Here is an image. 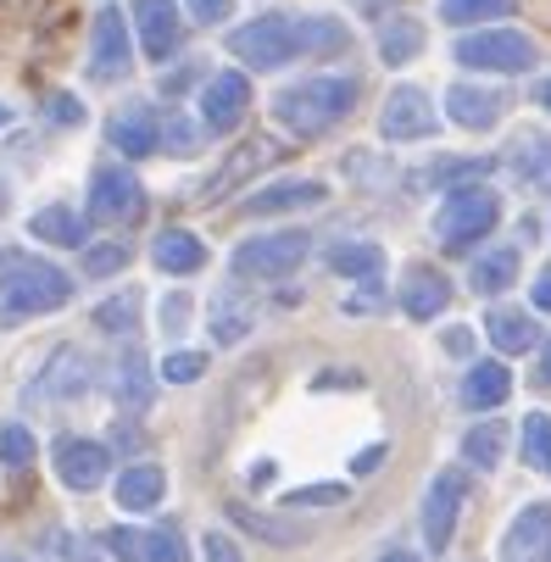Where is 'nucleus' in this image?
Masks as SVG:
<instances>
[{
	"label": "nucleus",
	"instance_id": "19",
	"mask_svg": "<svg viewBox=\"0 0 551 562\" xmlns=\"http://www.w3.org/2000/svg\"><path fill=\"white\" fill-rule=\"evenodd\" d=\"M396 301H402V312L407 317H418V324H429V317H440L446 306H451V284H446V273L440 268H407V279H402V290H396Z\"/></svg>",
	"mask_w": 551,
	"mask_h": 562
},
{
	"label": "nucleus",
	"instance_id": "32",
	"mask_svg": "<svg viewBox=\"0 0 551 562\" xmlns=\"http://www.w3.org/2000/svg\"><path fill=\"white\" fill-rule=\"evenodd\" d=\"M462 451H468V462H474V468H496V462H502V451H507V429H502V424H480V429H468Z\"/></svg>",
	"mask_w": 551,
	"mask_h": 562
},
{
	"label": "nucleus",
	"instance_id": "14",
	"mask_svg": "<svg viewBox=\"0 0 551 562\" xmlns=\"http://www.w3.org/2000/svg\"><path fill=\"white\" fill-rule=\"evenodd\" d=\"M279 162V145L273 139H246V145H234L228 156H223V168L201 184V201H223L228 190H240L251 173H262V168H273Z\"/></svg>",
	"mask_w": 551,
	"mask_h": 562
},
{
	"label": "nucleus",
	"instance_id": "12",
	"mask_svg": "<svg viewBox=\"0 0 551 562\" xmlns=\"http://www.w3.org/2000/svg\"><path fill=\"white\" fill-rule=\"evenodd\" d=\"M145 212V190L123 168H95L90 173V217L95 223H134Z\"/></svg>",
	"mask_w": 551,
	"mask_h": 562
},
{
	"label": "nucleus",
	"instance_id": "40",
	"mask_svg": "<svg viewBox=\"0 0 551 562\" xmlns=\"http://www.w3.org/2000/svg\"><path fill=\"white\" fill-rule=\"evenodd\" d=\"M150 562H190V546L179 529H150Z\"/></svg>",
	"mask_w": 551,
	"mask_h": 562
},
{
	"label": "nucleus",
	"instance_id": "46",
	"mask_svg": "<svg viewBox=\"0 0 551 562\" xmlns=\"http://www.w3.org/2000/svg\"><path fill=\"white\" fill-rule=\"evenodd\" d=\"M206 557H212V562H246L240 546H234L228 535H206Z\"/></svg>",
	"mask_w": 551,
	"mask_h": 562
},
{
	"label": "nucleus",
	"instance_id": "44",
	"mask_svg": "<svg viewBox=\"0 0 551 562\" xmlns=\"http://www.w3.org/2000/svg\"><path fill=\"white\" fill-rule=\"evenodd\" d=\"M184 324H190V301H184V295H168V301H162V329L179 335Z\"/></svg>",
	"mask_w": 551,
	"mask_h": 562
},
{
	"label": "nucleus",
	"instance_id": "5",
	"mask_svg": "<svg viewBox=\"0 0 551 562\" xmlns=\"http://www.w3.org/2000/svg\"><path fill=\"white\" fill-rule=\"evenodd\" d=\"M457 61L480 72H529L540 61V45L518 29H480L457 40Z\"/></svg>",
	"mask_w": 551,
	"mask_h": 562
},
{
	"label": "nucleus",
	"instance_id": "21",
	"mask_svg": "<svg viewBox=\"0 0 551 562\" xmlns=\"http://www.w3.org/2000/svg\"><path fill=\"white\" fill-rule=\"evenodd\" d=\"M150 262L162 268V273H173V279H190V273H201L206 268V246L195 234H184V228H162L150 239Z\"/></svg>",
	"mask_w": 551,
	"mask_h": 562
},
{
	"label": "nucleus",
	"instance_id": "52",
	"mask_svg": "<svg viewBox=\"0 0 551 562\" xmlns=\"http://www.w3.org/2000/svg\"><path fill=\"white\" fill-rule=\"evenodd\" d=\"M540 379L551 384V346H546V362H540Z\"/></svg>",
	"mask_w": 551,
	"mask_h": 562
},
{
	"label": "nucleus",
	"instance_id": "20",
	"mask_svg": "<svg viewBox=\"0 0 551 562\" xmlns=\"http://www.w3.org/2000/svg\"><path fill=\"white\" fill-rule=\"evenodd\" d=\"M329 190L318 179H284V184H268L257 195H246V217H273V212H306V206H324Z\"/></svg>",
	"mask_w": 551,
	"mask_h": 562
},
{
	"label": "nucleus",
	"instance_id": "17",
	"mask_svg": "<svg viewBox=\"0 0 551 562\" xmlns=\"http://www.w3.org/2000/svg\"><path fill=\"white\" fill-rule=\"evenodd\" d=\"M507 112V90H491V85H451L446 90V117L457 128H496Z\"/></svg>",
	"mask_w": 551,
	"mask_h": 562
},
{
	"label": "nucleus",
	"instance_id": "8",
	"mask_svg": "<svg viewBox=\"0 0 551 562\" xmlns=\"http://www.w3.org/2000/svg\"><path fill=\"white\" fill-rule=\"evenodd\" d=\"M50 462H56V479H61L67 491H78V496L101 491V479L112 473V451L101 440H85V435H61L56 451H50Z\"/></svg>",
	"mask_w": 551,
	"mask_h": 562
},
{
	"label": "nucleus",
	"instance_id": "15",
	"mask_svg": "<svg viewBox=\"0 0 551 562\" xmlns=\"http://www.w3.org/2000/svg\"><path fill=\"white\" fill-rule=\"evenodd\" d=\"M251 106V85H246V72H212L206 78V90H201V123L228 134V128H240Z\"/></svg>",
	"mask_w": 551,
	"mask_h": 562
},
{
	"label": "nucleus",
	"instance_id": "42",
	"mask_svg": "<svg viewBox=\"0 0 551 562\" xmlns=\"http://www.w3.org/2000/svg\"><path fill=\"white\" fill-rule=\"evenodd\" d=\"M346 502V485H306L290 496V507H340Z\"/></svg>",
	"mask_w": 551,
	"mask_h": 562
},
{
	"label": "nucleus",
	"instance_id": "57",
	"mask_svg": "<svg viewBox=\"0 0 551 562\" xmlns=\"http://www.w3.org/2000/svg\"><path fill=\"white\" fill-rule=\"evenodd\" d=\"M0 123H7V106H0Z\"/></svg>",
	"mask_w": 551,
	"mask_h": 562
},
{
	"label": "nucleus",
	"instance_id": "23",
	"mask_svg": "<svg viewBox=\"0 0 551 562\" xmlns=\"http://www.w3.org/2000/svg\"><path fill=\"white\" fill-rule=\"evenodd\" d=\"M507 395H513V373H507L502 362H480V368H468V379H462V407H474V413H496Z\"/></svg>",
	"mask_w": 551,
	"mask_h": 562
},
{
	"label": "nucleus",
	"instance_id": "49",
	"mask_svg": "<svg viewBox=\"0 0 551 562\" xmlns=\"http://www.w3.org/2000/svg\"><path fill=\"white\" fill-rule=\"evenodd\" d=\"M535 306H540V312H551V273H546V279H535Z\"/></svg>",
	"mask_w": 551,
	"mask_h": 562
},
{
	"label": "nucleus",
	"instance_id": "43",
	"mask_svg": "<svg viewBox=\"0 0 551 562\" xmlns=\"http://www.w3.org/2000/svg\"><path fill=\"white\" fill-rule=\"evenodd\" d=\"M234 518H240V524H251V529H262V535H268V540H279V546L301 540V529H295V524H268V518H257V513H246V507L234 513Z\"/></svg>",
	"mask_w": 551,
	"mask_h": 562
},
{
	"label": "nucleus",
	"instance_id": "54",
	"mask_svg": "<svg viewBox=\"0 0 551 562\" xmlns=\"http://www.w3.org/2000/svg\"><path fill=\"white\" fill-rule=\"evenodd\" d=\"M7 206H12V190H7V184H0V212H7Z\"/></svg>",
	"mask_w": 551,
	"mask_h": 562
},
{
	"label": "nucleus",
	"instance_id": "51",
	"mask_svg": "<svg viewBox=\"0 0 551 562\" xmlns=\"http://www.w3.org/2000/svg\"><path fill=\"white\" fill-rule=\"evenodd\" d=\"M379 562H418V551H384Z\"/></svg>",
	"mask_w": 551,
	"mask_h": 562
},
{
	"label": "nucleus",
	"instance_id": "9",
	"mask_svg": "<svg viewBox=\"0 0 551 562\" xmlns=\"http://www.w3.org/2000/svg\"><path fill=\"white\" fill-rule=\"evenodd\" d=\"M134 67V40H128V23L117 7H101L95 12V29H90V78L95 85H112Z\"/></svg>",
	"mask_w": 551,
	"mask_h": 562
},
{
	"label": "nucleus",
	"instance_id": "30",
	"mask_svg": "<svg viewBox=\"0 0 551 562\" xmlns=\"http://www.w3.org/2000/svg\"><path fill=\"white\" fill-rule=\"evenodd\" d=\"M329 268L340 273V279H373L379 268H384V251L379 246H357V239H346V246H329Z\"/></svg>",
	"mask_w": 551,
	"mask_h": 562
},
{
	"label": "nucleus",
	"instance_id": "26",
	"mask_svg": "<svg viewBox=\"0 0 551 562\" xmlns=\"http://www.w3.org/2000/svg\"><path fill=\"white\" fill-rule=\"evenodd\" d=\"M413 56H424V23L418 18H384L379 23V61L407 67Z\"/></svg>",
	"mask_w": 551,
	"mask_h": 562
},
{
	"label": "nucleus",
	"instance_id": "31",
	"mask_svg": "<svg viewBox=\"0 0 551 562\" xmlns=\"http://www.w3.org/2000/svg\"><path fill=\"white\" fill-rule=\"evenodd\" d=\"M513 279H518V251H513V246L485 251V257L474 262V290H480V295H502Z\"/></svg>",
	"mask_w": 551,
	"mask_h": 562
},
{
	"label": "nucleus",
	"instance_id": "6",
	"mask_svg": "<svg viewBox=\"0 0 551 562\" xmlns=\"http://www.w3.org/2000/svg\"><path fill=\"white\" fill-rule=\"evenodd\" d=\"M306 251H312V239L301 228L257 234V239H246V246L234 251V273L240 279H284V273H295L306 262Z\"/></svg>",
	"mask_w": 551,
	"mask_h": 562
},
{
	"label": "nucleus",
	"instance_id": "53",
	"mask_svg": "<svg viewBox=\"0 0 551 562\" xmlns=\"http://www.w3.org/2000/svg\"><path fill=\"white\" fill-rule=\"evenodd\" d=\"M357 7H362V12H379V7H384V0H357Z\"/></svg>",
	"mask_w": 551,
	"mask_h": 562
},
{
	"label": "nucleus",
	"instance_id": "55",
	"mask_svg": "<svg viewBox=\"0 0 551 562\" xmlns=\"http://www.w3.org/2000/svg\"><path fill=\"white\" fill-rule=\"evenodd\" d=\"M0 562H29V557H0Z\"/></svg>",
	"mask_w": 551,
	"mask_h": 562
},
{
	"label": "nucleus",
	"instance_id": "48",
	"mask_svg": "<svg viewBox=\"0 0 551 562\" xmlns=\"http://www.w3.org/2000/svg\"><path fill=\"white\" fill-rule=\"evenodd\" d=\"M446 351L451 357H468V351H474V335H468V329H446Z\"/></svg>",
	"mask_w": 551,
	"mask_h": 562
},
{
	"label": "nucleus",
	"instance_id": "50",
	"mask_svg": "<svg viewBox=\"0 0 551 562\" xmlns=\"http://www.w3.org/2000/svg\"><path fill=\"white\" fill-rule=\"evenodd\" d=\"M535 101H540V106L551 112V78H540V90H535Z\"/></svg>",
	"mask_w": 551,
	"mask_h": 562
},
{
	"label": "nucleus",
	"instance_id": "18",
	"mask_svg": "<svg viewBox=\"0 0 551 562\" xmlns=\"http://www.w3.org/2000/svg\"><path fill=\"white\" fill-rule=\"evenodd\" d=\"M546 551H551V507L535 502V507H524V513L507 524V535H502V562H535V557H546Z\"/></svg>",
	"mask_w": 551,
	"mask_h": 562
},
{
	"label": "nucleus",
	"instance_id": "36",
	"mask_svg": "<svg viewBox=\"0 0 551 562\" xmlns=\"http://www.w3.org/2000/svg\"><path fill=\"white\" fill-rule=\"evenodd\" d=\"M0 462H7V468H29V462H34V435H29L23 424L0 429Z\"/></svg>",
	"mask_w": 551,
	"mask_h": 562
},
{
	"label": "nucleus",
	"instance_id": "25",
	"mask_svg": "<svg viewBox=\"0 0 551 562\" xmlns=\"http://www.w3.org/2000/svg\"><path fill=\"white\" fill-rule=\"evenodd\" d=\"M485 329H491V340H496L502 357H524V351H535V340H540L535 317H529V312H513V306H496V312L485 317Z\"/></svg>",
	"mask_w": 551,
	"mask_h": 562
},
{
	"label": "nucleus",
	"instance_id": "27",
	"mask_svg": "<svg viewBox=\"0 0 551 562\" xmlns=\"http://www.w3.org/2000/svg\"><path fill=\"white\" fill-rule=\"evenodd\" d=\"M29 228H34V239H45V246H85V234H90L72 206H40Z\"/></svg>",
	"mask_w": 551,
	"mask_h": 562
},
{
	"label": "nucleus",
	"instance_id": "37",
	"mask_svg": "<svg viewBox=\"0 0 551 562\" xmlns=\"http://www.w3.org/2000/svg\"><path fill=\"white\" fill-rule=\"evenodd\" d=\"M162 145H168L173 156H195V150H201V123L168 117V123H162Z\"/></svg>",
	"mask_w": 551,
	"mask_h": 562
},
{
	"label": "nucleus",
	"instance_id": "3",
	"mask_svg": "<svg viewBox=\"0 0 551 562\" xmlns=\"http://www.w3.org/2000/svg\"><path fill=\"white\" fill-rule=\"evenodd\" d=\"M496 223H502V195H496L491 184H462V190H451V195L440 201V212H435V239L457 251V246H474V239H485Z\"/></svg>",
	"mask_w": 551,
	"mask_h": 562
},
{
	"label": "nucleus",
	"instance_id": "22",
	"mask_svg": "<svg viewBox=\"0 0 551 562\" xmlns=\"http://www.w3.org/2000/svg\"><path fill=\"white\" fill-rule=\"evenodd\" d=\"M162 496H168V473L156 462H134L117 473V507L123 513H150V507H162Z\"/></svg>",
	"mask_w": 551,
	"mask_h": 562
},
{
	"label": "nucleus",
	"instance_id": "47",
	"mask_svg": "<svg viewBox=\"0 0 551 562\" xmlns=\"http://www.w3.org/2000/svg\"><path fill=\"white\" fill-rule=\"evenodd\" d=\"M50 117H56V123H78L85 112H78V101H72V95H56V101H50Z\"/></svg>",
	"mask_w": 551,
	"mask_h": 562
},
{
	"label": "nucleus",
	"instance_id": "11",
	"mask_svg": "<svg viewBox=\"0 0 551 562\" xmlns=\"http://www.w3.org/2000/svg\"><path fill=\"white\" fill-rule=\"evenodd\" d=\"M134 45L150 61H168L184 45V18L179 0H134Z\"/></svg>",
	"mask_w": 551,
	"mask_h": 562
},
{
	"label": "nucleus",
	"instance_id": "35",
	"mask_svg": "<svg viewBox=\"0 0 551 562\" xmlns=\"http://www.w3.org/2000/svg\"><path fill=\"white\" fill-rule=\"evenodd\" d=\"M106 551L123 562H150V529H106Z\"/></svg>",
	"mask_w": 551,
	"mask_h": 562
},
{
	"label": "nucleus",
	"instance_id": "28",
	"mask_svg": "<svg viewBox=\"0 0 551 562\" xmlns=\"http://www.w3.org/2000/svg\"><path fill=\"white\" fill-rule=\"evenodd\" d=\"M112 384H117V401H123V407H134V413L150 407V368H145L139 351H123V357H117Z\"/></svg>",
	"mask_w": 551,
	"mask_h": 562
},
{
	"label": "nucleus",
	"instance_id": "4",
	"mask_svg": "<svg viewBox=\"0 0 551 562\" xmlns=\"http://www.w3.org/2000/svg\"><path fill=\"white\" fill-rule=\"evenodd\" d=\"M228 50L240 56L246 67H257V72H273V67L301 56V18H284V12L251 18V23H240L228 34Z\"/></svg>",
	"mask_w": 551,
	"mask_h": 562
},
{
	"label": "nucleus",
	"instance_id": "16",
	"mask_svg": "<svg viewBox=\"0 0 551 562\" xmlns=\"http://www.w3.org/2000/svg\"><path fill=\"white\" fill-rule=\"evenodd\" d=\"M106 139L123 150V156H150L156 145H162V123H156V112L145 101H123L112 117H106Z\"/></svg>",
	"mask_w": 551,
	"mask_h": 562
},
{
	"label": "nucleus",
	"instance_id": "13",
	"mask_svg": "<svg viewBox=\"0 0 551 562\" xmlns=\"http://www.w3.org/2000/svg\"><path fill=\"white\" fill-rule=\"evenodd\" d=\"M462 496H468V485H462V473H457V468L435 473V485L424 491V546H429V551H446V546H451V535H457V513H462Z\"/></svg>",
	"mask_w": 551,
	"mask_h": 562
},
{
	"label": "nucleus",
	"instance_id": "10",
	"mask_svg": "<svg viewBox=\"0 0 551 562\" xmlns=\"http://www.w3.org/2000/svg\"><path fill=\"white\" fill-rule=\"evenodd\" d=\"M379 134L390 145H407V139H429L435 134V101L418 85L390 90V101L379 106Z\"/></svg>",
	"mask_w": 551,
	"mask_h": 562
},
{
	"label": "nucleus",
	"instance_id": "24",
	"mask_svg": "<svg viewBox=\"0 0 551 562\" xmlns=\"http://www.w3.org/2000/svg\"><path fill=\"white\" fill-rule=\"evenodd\" d=\"M507 168H513L529 190H551V134H524V139H513Z\"/></svg>",
	"mask_w": 551,
	"mask_h": 562
},
{
	"label": "nucleus",
	"instance_id": "7",
	"mask_svg": "<svg viewBox=\"0 0 551 562\" xmlns=\"http://www.w3.org/2000/svg\"><path fill=\"white\" fill-rule=\"evenodd\" d=\"M90 379H95V368H90L85 351H78V346H56V351L45 357V373L34 379L29 401H34V407H61V401H78V395H85Z\"/></svg>",
	"mask_w": 551,
	"mask_h": 562
},
{
	"label": "nucleus",
	"instance_id": "56",
	"mask_svg": "<svg viewBox=\"0 0 551 562\" xmlns=\"http://www.w3.org/2000/svg\"><path fill=\"white\" fill-rule=\"evenodd\" d=\"M546 473H551V451H546Z\"/></svg>",
	"mask_w": 551,
	"mask_h": 562
},
{
	"label": "nucleus",
	"instance_id": "34",
	"mask_svg": "<svg viewBox=\"0 0 551 562\" xmlns=\"http://www.w3.org/2000/svg\"><path fill=\"white\" fill-rule=\"evenodd\" d=\"M134 317H139V290H123V295H112V301H101V306H95V324H101L106 335L134 329Z\"/></svg>",
	"mask_w": 551,
	"mask_h": 562
},
{
	"label": "nucleus",
	"instance_id": "45",
	"mask_svg": "<svg viewBox=\"0 0 551 562\" xmlns=\"http://www.w3.org/2000/svg\"><path fill=\"white\" fill-rule=\"evenodd\" d=\"M228 7H234V0H190V18L195 23H223Z\"/></svg>",
	"mask_w": 551,
	"mask_h": 562
},
{
	"label": "nucleus",
	"instance_id": "1",
	"mask_svg": "<svg viewBox=\"0 0 551 562\" xmlns=\"http://www.w3.org/2000/svg\"><path fill=\"white\" fill-rule=\"evenodd\" d=\"M357 95H362L357 78H301V85L273 95V123L301 134V139H312V134L335 128L357 106Z\"/></svg>",
	"mask_w": 551,
	"mask_h": 562
},
{
	"label": "nucleus",
	"instance_id": "2",
	"mask_svg": "<svg viewBox=\"0 0 551 562\" xmlns=\"http://www.w3.org/2000/svg\"><path fill=\"white\" fill-rule=\"evenodd\" d=\"M72 301V279L50 262H12L0 273V329H18L40 312H61Z\"/></svg>",
	"mask_w": 551,
	"mask_h": 562
},
{
	"label": "nucleus",
	"instance_id": "33",
	"mask_svg": "<svg viewBox=\"0 0 551 562\" xmlns=\"http://www.w3.org/2000/svg\"><path fill=\"white\" fill-rule=\"evenodd\" d=\"M513 0H440V18L446 23H491V18H507Z\"/></svg>",
	"mask_w": 551,
	"mask_h": 562
},
{
	"label": "nucleus",
	"instance_id": "38",
	"mask_svg": "<svg viewBox=\"0 0 551 562\" xmlns=\"http://www.w3.org/2000/svg\"><path fill=\"white\" fill-rule=\"evenodd\" d=\"M128 268V251L123 246H90L85 251V273L90 279H112V273H123Z\"/></svg>",
	"mask_w": 551,
	"mask_h": 562
},
{
	"label": "nucleus",
	"instance_id": "41",
	"mask_svg": "<svg viewBox=\"0 0 551 562\" xmlns=\"http://www.w3.org/2000/svg\"><path fill=\"white\" fill-rule=\"evenodd\" d=\"M524 440H529V462L546 468V451H551V418H546V413H529V418H524Z\"/></svg>",
	"mask_w": 551,
	"mask_h": 562
},
{
	"label": "nucleus",
	"instance_id": "39",
	"mask_svg": "<svg viewBox=\"0 0 551 562\" xmlns=\"http://www.w3.org/2000/svg\"><path fill=\"white\" fill-rule=\"evenodd\" d=\"M201 373H206V357H201V351H173V357L162 362V379H168V384H195Z\"/></svg>",
	"mask_w": 551,
	"mask_h": 562
},
{
	"label": "nucleus",
	"instance_id": "29",
	"mask_svg": "<svg viewBox=\"0 0 551 562\" xmlns=\"http://www.w3.org/2000/svg\"><path fill=\"white\" fill-rule=\"evenodd\" d=\"M351 45V29L340 18H301V56H340Z\"/></svg>",
	"mask_w": 551,
	"mask_h": 562
}]
</instances>
